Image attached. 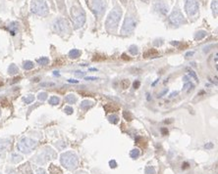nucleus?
<instances>
[{
    "label": "nucleus",
    "mask_w": 218,
    "mask_h": 174,
    "mask_svg": "<svg viewBox=\"0 0 218 174\" xmlns=\"http://www.w3.org/2000/svg\"><path fill=\"white\" fill-rule=\"evenodd\" d=\"M122 16V11L119 7H115L109 13L105 22V28L108 31L113 32L118 28V24Z\"/></svg>",
    "instance_id": "nucleus-1"
},
{
    "label": "nucleus",
    "mask_w": 218,
    "mask_h": 174,
    "mask_svg": "<svg viewBox=\"0 0 218 174\" xmlns=\"http://www.w3.org/2000/svg\"><path fill=\"white\" fill-rule=\"evenodd\" d=\"M60 162L61 164L68 170H75L79 164V159L77 155L72 151L63 153L60 156Z\"/></svg>",
    "instance_id": "nucleus-2"
},
{
    "label": "nucleus",
    "mask_w": 218,
    "mask_h": 174,
    "mask_svg": "<svg viewBox=\"0 0 218 174\" xmlns=\"http://www.w3.org/2000/svg\"><path fill=\"white\" fill-rule=\"evenodd\" d=\"M72 21L76 28H81L86 22V13L79 6H73L71 9Z\"/></svg>",
    "instance_id": "nucleus-3"
},
{
    "label": "nucleus",
    "mask_w": 218,
    "mask_h": 174,
    "mask_svg": "<svg viewBox=\"0 0 218 174\" xmlns=\"http://www.w3.org/2000/svg\"><path fill=\"white\" fill-rule=\"evenodd\" d=\"M31 10L33 14L41 17H45L49 12L45 0H33L31 4Z\"/></svg>",
    "instance_id": "nucleus-4"
},
{
    "label": "nucleus",
    "mask_w": 218,
    "mask_h": 174,
    "mask_svg": "<svg viewBox=\"0 0 218 174\" xmlns=\"http://www.w3.org/2000/svg\"><path fill=\"white\" fill-rule=\"evenodd\" d=\"M36 146H38V142L33 139L28 138V137L21 139L20 142L18 143L19 151H21V152L24 154H30Z\"/></svg>",
    "instance_id": "nucleus-5"
},
{
    "label": "nucleus",
    "mask_w": 218,
    "mask_h": 174,
    "mask_svg": "<svg viewBox=\"0 0 218 174\" xmlns=\"http://www.w3.org/2000/svg\"><path fill=\"white\" fill-rule=\"evenodd\" d=\"M136 26H137V22L135 17L133 15H127L125 20H124V24L121 29V34L125 35L133 32L134 29H136Z\"/></svg>",
    "instance_id": "nucleus-6"
},
{
    "label": "nucleus",
    "mask_w": 218,
    "mask_h": 174,
    "mask_svg": "<svg viewBox=\"0 0 218 174\" xmlns=\"http://www.w3.org/2000/svg\"><path fill=\"white\" fill-rule=\"evenodd\" d=\"M53 29L60 35H65L70 32V26L65 19L59 18L53 24Z\"/></svg>",
    "instance_id": "nucleus-7"
},
{
    "label": "nucleus",
    "mask_w": 218,
    "mask_h": 174,
    "mask_svg": "<svg viewBox=\"0 0 218 174\" xmlns=\"http://www.w3.org/2000/svg\"><path fill=\"white\" fill-rule=\"evenodd\" d=\"M89 6L95 16H101L105 11L106 3L105 0H89Z\"/></svg>",
    "instance_id": "nucleus-8"
},
{
    "label": "nucleus",
    "mask_w": 218,
    "mask_h": 174,
    "mask_svg": "<svg viewBox=\"0 0 218 174\" xmlns=\"http://www.w3.org/2000/svg\"><path fill=\"white\" fill-rule=\"evenodd\" d=\"M185 10L189 17H194L199 12V2L197 0H186Z\"/></svg>",
    "instance_id": "nucleus-9"
},
{
    "label": "nucleus",
    "mask_w": 218,
    "mask_h": 174,
    "mask_svg": "<svg viewBox=\"0 0 218 174\" xmlns=\"http://www.w3.org/2000/svg\"><path fill=\"white\" fill-rule=\"evenodd\" d=\"M169 22L172 26H181L183 23H185V19L182 14V12L180 10H175L171 13V15L169 16Z\"/></svg>",
    "instance_id": "nucleus-10"
},
{
    "label": "nucleus",
    "mask_w": 218,
    "mask_h": 174,
    "mask_svg": "<svg viewBox=\"0 0 218 174\" xmlns=\"http://www.w3.org/2000/svg\"><path fill=\"white\" fill-rule=\"evenodd\" d=\"M154 10H155L158 14L166 15L167 12L169 11V8H168V5H167L164 1H157V2H155V4H154Z\"/></svg>",
    "instance_id": "nucleus-11"
},
{
    "label": "nucleus",
    "mask_w": 218,
    "mask_h": 174,
    "mask_svg": "<svg viewBox=\"0 0 218 174\" xmlns=\"http://www.w3.org/2000/svg\"><path fill=\"white\" fill-rule=\"evenodd\" d=\"M10 146L9 139H0V156H3Z\"/></svg>",
    "instance_id": "nucleus-12"
},
{
    "label": "nucleus",
    "mask_w": 218,
    "mask_h": 174,
    "mask_svg": "<svg viewBox=\"0 0 218 174\" xmlns=\"http://www.w3.org/2000/svg\"><path fill=\"white\" fill-rule=\"evenodd\" d=\"M18 29H19V24L18 23H11L9 26H8V29H9V31L11 32V34L12 35H15L16 34V32L17 31H18Z\"/></svg>",
    "instance_id": "nucleus-13"
},
{
    "label": "nucleus",
    "mask_w": 218,
    "mask_h": 174,
    "mask_svg": "<svg viewBox=\"0 0 218 174\" xmlns=\"http://www.w3.org/2000/svg\"><path fill=\"white\" fill-rule=\"evenodd\" d=\"M65 101L68 104H76L78 101V98L75 94H68L65 97Z\"/></svg>",
    "instance_id": "nucleus-14"
},
{
    "label": "nucleus",
    "mask_w": 218,
    "mask_h": 174,
    "mask_svg": "<svg viewBox=\"0 0 218 174\" xmlns=\"http://www.w3.org/2000/svg\"><path fill=\"white\" fill-rule=\"evenodd\" d=\"M93 106V103L92 101H89V100H85L83 101L81 104V109L85 110V111H88L89 109H90Z\"/></svg>",
    "instance_id": "nucleus-15"
},
{
    "label": "nucleus",
    "mask_w": 218,
    "mask_h": 174,
    "mask_svg": "<svg viewBox=\"0 0 218 174\" xmlns=\"http://www.w3.org/2000/svg\"><path fill=\"white\" fill-rule=\"evenodd\" d=\"M81 51L78 49H72L71 51L69 52V57L71 59H77V58H79L80 56H81Z\"/></svg>",
    "instance_id": "nucleus-16"
},
{
    "label": "nucleus",
    "mask_w": 218,
    "mask_h": 174,
    "mask_svg": "<svg viewBox=\"0 0 218 174\" xmlns=\"http://www.w3.org/2000/svg\"><path fill=\"white\" fill-rule=\"evenodd\" d=\"M19 72V69H18V67H17L16 65H11L9 67V69H8V72H9V75H16L17 72Z\"/></svg>",
    "instance_id": "nucleus-17"
},
{
    "label": "nucleus",
    "mask_w": 218,
    "mask_h": 174,
    "mask_svg": "<svg viewBox=\"0 0 218 174\" xmlns=\"http://www.w3.org/2000/svg\"><path fill=\"white\" fill-rule=\"evenodd\" d=\"M140 152L139 149H134L131 151V153H130V156L132 159H137L140 156Z\"/></svg>",
    "instance_id": "nucleus-18"
},
{
    "label": "nucleus",
    "mask_w": 218,
    "mask_h": 174,
    "mask_svg": "<svg viewBox=\"0 0 218 174\" xmlns=\"http://www.w3.org/2000/svg\"><path fill=\"white\" fill-rule=\"evenodd\" d=\"M205 36H206V31H200L197 32L194 38H196V40H200V39H202V38L205 37Z\"/></svg>",
    "instance_id": "nucleus-19"
},
{
    "label": "nucleus",
    "mask_w": 218,
    "mask_h": 174,
    "mask_svg": "<svg viewBox=\"0 0 218 174\" xmlns=\"http://www.w3.org/2000/svg\"><path fill=\"white\" fill-rule=\"evenodd\" d=\"M23 159V156H20L18 155V154H13L12 155V162H14V163H18L20 162L21 160Z\"/></svg>",
    "instance_id": "nucleus-20"
},
{
    "label": "nucleus",
    "mask_w": 218,
    "mask_h": 174,
    "mask_svg": "<svg viewBox=\"0 0 218 174\" xmlns=\"http://www.w3.org/2000/svg\"><path fill=\"white\" fill-rule=\"evenodd\" d=\"M194 84L193 83H191V82H185V85H184L183 87V90L184 91H186V92H190L191 90H193L194 89Z\"/></svg>",
    "instance_id": "nucleus-21"
},
{
    "label": "nucleus",
    "mask_w": 218,
    "mask_h": 174,
    "mask_svg": "<svg viewBox=\"0 0 218 174\" xmlns=\"http://www.w3.org/2000/svg\"><path fill=\"white\" fill-rule=\"evenodd\" d=\"M23 101L25 102V104H31L35 101V96L33 95H28L23 98Z\"/></svg>",
    "instance_id": "nucleus-22"
},
{
    "label": "nucleus",
    "mask_w": 218,
    "mask_h": 174,
    "mask_svg": "<svg viewBox=\"0 0 218 174\" xmlns=\"http://www.w3.org/2000/svg\"><path fill=\"white\" fill-rule=\"evenodd\" d=\"M59 102H60V99L58 98V97H56V96H52L51 98L49 99V104H50V105H53V106L58 105Z\"/></svg>",
    "instance_id": "nucleus-23"
},
{
    "label": "nucleus",
    "mask_w": 218,
    "mask_h": 174,
    "mask_svg": "<svg viewBox=\"0 0 218 174\" xmlns=\"http://www.w3.org/2000/svg\"><path fill=\"white\" fill-rule=\"evenodd\" d=\"M23 68L27 71H29V69H32L33 68V63L31 62V61H26L24 63V65H23Z\"/></svg>",
    "instance_id": "nucleus-24"
},
{
    "label": "nucleus",
    "mask_w": 218,
    "mask_h": 174,
    "mask_svg": "<svg viewBox=\"0 0 218 174\" xmlns=\"http://www.w3.org/2000/svg\"><path fill=\"white\" fill-rule=\"evenodd\" d=\"M48 63H49V60H48V58H45V57H42V58L38 60V65H41V66L47 65Z\"/></svg>",
    "instance_id": "nucleus-25"
},
{
    "label": "nucleus",
    "mask_w": 218,
    "mask_h": 174,
    "mask_svg": "<svg viewBox=\"0 0 218 174\" xmlns=\"http://www.w3.org/2000/svg\"><path fill=\"white\" fill-rule=\"evenodd\" d=\"M49 171L51 172L52 174H57V173L60 174V173H61V170H60L59 168H57L55 165H51V166H50Z\"/></svg>",
    "instance_id": "nucleus-26"
},
{
    "label": "nucleus",
    "mask_w": 218,
    "mask_h": 174,
    "mask_svg": "<svg viewBox=\"0 0 218 174\" xmlns=\"http://www.w3.org/2000/svg\"><path fill=\"white\" fill-rule=\"evenodd\" d=\"M108 119H109V121L111 122V123H113V124H116L117 122H118V116H117L116 115H112V116H110L109 118H108Z\"/></svg>",
    "instance_id": "nucleus-27"
},
{
    "label": "nucleus",
    "mask_w": 218,
    "mask_h": 174,
    "mask_svg": "<svg viewBox=\"0 0 218 174\" xmlns=\"http://www.w3.org/2000/svg\"><path fill=\"white\" fill-rule=\"evenodd\" d=\"M145 172L146 174H155V169L152 166H146Z\"/></svg>",
    "instance_id": "nucleus-28"
},
{
    "label": "nucleus",
    "mask_w": 218,
    "mask_h": 174,
    "mask_svg": "<svg viewBox=\"0 0 218 174\" xmlns=\"http://www.w3.org/2000/svg\"><path fill=\"white\" fill-rule=\"evenodd\" d=\"M129 52H130L132 55H137V47L136 45H132V46H130V48H129Z\"/></svg>",
    "instance_id": "nucleus-29"
},
{
    "label": "nucleus",
    "mask_w": 218,
    "mask_h": 174,
    "mask_svg": "<svg viewBox=\"0 0 218 174\" xmlns=\"http://www.w3.org/2000/svg\"><path fill=\"white\" fill-rule=\"evenodd\" d=\"M38 100H41V101H45L46 99H47V93L45 92H41L38 96Z\"/></svg>",
    "instance_id": "nucleus-30"
},
{
    "label": "nucleus",
    "mask_w": 218,
    "mask_h": 174,
    "mask_svg": "<svg viewBox=\"0 0 218 174\" xmlns=\"http://www.w3.org/2000/svg\"><path fill=\"white\" fill-rule=\"evenodd\" d=\"M212 10H213V14L215 15V17H217V1L216 0H214L212 2Z\"/></svg>",
    "instance_id": "nucleus-31"
},
{
    "label": "nucleus",
    "mask_w": 218,
    "mask_h": 174,
    "mask_svg": "<svg viewBox=\"0 0 218 174\" xmlns=\"http://www.w3.org/2000/svg\"><path fill=\"white\" fill-rule=\"evenodd\" d=\"M64 112L67 113V115H72L73 112H74V110L72 107H69V106H67L64 108Z\"/></svg>",
    "instance_id": "nucleus-32"
},
{
    "label": "nucleus",
    "mask_w": 218,
    "mask_h": 174,
    "mask_svg": "<svg viewBox=\"0 0 218 174\" xmlns=\"http://www.w3.org/2000/svg\"><path fill=\"white\" fill-rule=\"evenodd\" d=\"M124 118H125L127 120H132V116H131V113H128V112H124Z\"/></svg>",
    "instance_id": "nucleus-33"
},
{
    "label": "nucleus",
    "mask_w": 218,
    "mask_h": 174,
    "mask_svg": "<svg viewBox=\"0 0 218 174\" xmlns=\"http://www.w3.org/2000/svg\"><path fill=\"white\" fill-rule=\"evenodd\" d=\"M75 75L78 76V77H83V76H85V72H76Z\"/></svg>",
    "instance_id": "nucleus-34"
},
{
    "label": "nucleus",
    "mask_w": 218,
    "mask_h": 174,
    "mask_svg": "<svg viewBox=\"0 0 218 174\" xmlns=\"http://www.w3.org/2000/svg\"><path fill=\"white\" fill-rule=\"evenodd\" d=\"M190 75H191V76H193V77L194 78V80H196V81H199V80H197V75H196V72H194L190 71Z\"/></svg>",
    "instance_id": "nucleus-35"
},
{
    "label": "nucleus",
    "mask_w": 218,
    "mask_h": 174,
    "mask_svg": "<svg viewBox=\"0 0 218 174\" xmlns=\"http://www.w3.org/2000/svg\"><path fill=\"white\" fill-rule=\"evenodd\" d=\"M109 164H110V167H111V168H115V167L117 166V163H116L115 160H111V162H109Z\"/></svg>",
    "instance_id": "nucleus-36"
},
{
    "label": "nucleus",
    "mask_w": 218,
    "mask_h": 174,
    "mask_svg": "<svg viewBox=\"0 0 218 174\" xmlns=\"http://www.w3.org/2000/svg\"><path fill=\"white\" fill-rule=\"evenodd\" d=\"M140 85V82L139 81V80H136V81L134 82V88H135V89H137V88H139Z\"/></svg>",
    "instance_id": "nucleus-37"
},
{
    "label": "nucleus",
    "mask_w": 218,
    "mask_h": 174,
    "mask_svg": "<svg viewBox=\"0 0 218 174\" xmlns=\"http://www.w3.org/2000/svg\"><path fill=\"white\" fill-rule=\"evenodd\" d=\"M123 88H127V87L129 86V80H127V79H125V80H123Z\"/></svg>",
    "instance_id": "nucleus-38"
},
{
    "label": "nucleus",
    "mask_w": 218,
    "mask_h": 174,
    "mask_svg": "<svg viewBox=\"0 0 218 174\" xmlns=\"http://www.w3.org/2000/svg\"><path fill=\"white\" fill-rule=\"evenodd\" d=\"M36 174H46V172L43 168H38L36 170Z\"/></svg>",
    "instance_id": "nucleus-39"
},
{
    "label": "nucleus",
    "mask_w": 218,
    "mask_h": 174,
    "mask_svg": "<svg viewBox=\"0 0 218 174\" xmlns=\"http://www.w3.org/2000/svg\"><path fill=\"white\" fill-rule=\"evenodd\" d=\"M204 147H205L206 149H210V148H212V147H213V144L212 143H208V144H206Z\"/></svg>",
    "instance_id": "nucleus-40"
},
{
    "label": "nucleus",
    "mask_w": 218,
    "mask_h": 174,
    "mask_svg": "<svg viewBox=\"0 0 218 174\" xmlns=\"http://www.w3.org/2000/svg\"><path fill=\"white\" fill-rule=\"evenodd\" d=\"M161 131H162V134L163 135H167V134H168V130H167L166 128H162Z\"/></svg>",
    "instance_id": "nucleus-41"
},
{
    "label": "nucleus",
    "mask_w": 218,
    "mask_h": 174,
    "mask_svg": "<svg viewBox=\"0 0 218 174\" xmlns=\"http://www.w3.org/2000/svg\"><path fill=\"white\" fill-rule=\"evenodd\" d=\"M97 77H92V76H89V77H86V80H96Z\"/></svg>",
    "instance_id": "nucleus-42"
},
{
    "label": "nucleus",
    "mask_w": 218,
    "mask_h": 174,
    "mask_svg": "<svg viewBox=\"0 0 218 174\" xmlns=\"http://www.w3.org/2000/svg\"><path fill=\"white\" fill-rule=\"evenodd\" d=\"M68 81H69L70 83H78V82H79L78 80H75V79H69Z\"/></svg>",
    "instance_id": "nucleus-43"
},
{
    "label": "nucleus",
    "mask_w": 218,
    "mask_h": 174,
    "mask_svg": "<svg viewBox=\"0 0 218 174\" xmlns=\"http://www.w3.org/2000/svg\"><path fill=\"white\" fill-rule=\"evenodd\" d=\"M193 55H194V52H188L187 54H186V57L188 58L189 56H193Z\"/></svg>",
    "instance_id": "nucleus-44"
},
{
    "label": "nucleus",
    "mask_w": 218,
    "mask_h": 174,
    "mask_svg": "<svg viewBox=\"0 0 218 174\" xmlns=\"http://www.w3.org/2000/svg\"><path fill=\"white\" fill-rule=\"evenodd\" d=\"M177 94H178V91H176V92H173L172 94L170 95V97H174V96H176Z\"/></svg>",
    "instance_id": "nucleus-45"
},
{
    "label": "nucleus",
    "mask_w": 218,
    "mask_h": 174,
    "mask_svg": "<svg viewBox=\"0 0 218 174\" xmlns=\"http://www.w3.org/2000/svg\"><path fill=\"white\" fill-rule=\"evenodd\" d=\"M75 174H86L85 171H79V172H77V173H75Z\"/></svg>",
    "instance_id": "nucleus-46"
},
{
    "label": "nucleus",
    "mask_w": 218,
    "mask_h": 174,
    "mask_svg": "<svg viewBox=\"0 0 218 174\" xmlns=\"http://www.w3.org/2000/svg\"><path fill=\"white\" fill-rule=\"evenodd\" d=\"M188 165H189L188 163H184V166H182V168H187Z\"/></svg>",
    "instance_id": "nucleus-47"
},
{
    "label": "nucleus",
    "mask_w": 218,
    "mask_h": 174,
    "mask_svg": "<svg viewBox=\"0 0 218 174\" xmlns=\"http://www.w3.org/2000/svg\"><path fill=\"white\" fill-rule=\"evenodd\" d=\"M54 75H59V73H58V72H54Z\"/></svg>",
    "instance_id": "nucleus-48"
},
{
    "label": "nucleus",
    "mask_w": 218,
    "mask_h": 174,
    "mask_svg": "<svg viewBox=\"0 0 218 174\" xmlns=\"http://www.w3.org/2000/svg\"><path fill=\"white\" fill-rule=\"evenodd\" d=\"M9 174H17L16 172H11V173H9Z\"/></svg>",
    "instance_id": "nucleus-49"
}]
</instances>
